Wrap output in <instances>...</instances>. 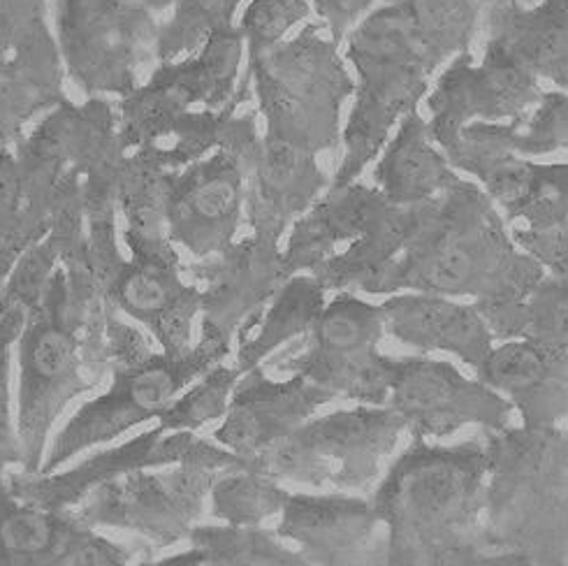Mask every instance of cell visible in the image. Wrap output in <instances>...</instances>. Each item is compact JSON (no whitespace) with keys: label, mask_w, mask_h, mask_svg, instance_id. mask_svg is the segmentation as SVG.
Instances as JSON below:
<instances>
[{"label":"cell","mask_w":568,"mask_h":566,"mask_svg":"<svg viewBox=\"0 0 568 566\" xmlns=\"http://www.w3.org/2000/svg\"><path fill=\"white\" fill-rule=\"evenodd\" d=\"M308 17H312L308 0H251L237 23L246 61L263 57L278 42L288 40V33Z\"/></svg>","instance_id":"43"},{"label":"cell","mask_w":568,"mask_h":566,"mask_svg":"<svg viewBox=\"0 0 568 566\" xmlns=\"http://www.w3.org/2000/svg\"><path fill=\"white\" fill-rule=\"evenodd\" d=\"M242 3L244 0H174L172 17L159 29L156 61L193 57L212 33L235 26Z\"/></svg>","instance_id":"39"},{"label":"cell","mask_w":568,"mask_h":566,"mask_svg":"<svg viewBox=\"0 0 568 566\" xmlns=\"http://www.w3.org/2000/svg\"><path fill=\"white\" fill-rule=\"evenodd\" d=\"M462 179L432 140L427 119L418 110L399 121L395 138L387 140L374 168V186L399 208L444 195Z\"/></svg>","instance_id":"30"},{"label":"cell","mask_w":568,"mask_h":566,"mask_svg":"<svg viewBox=\"0 0 568 566\" xmlns=\"http://www.w3.org/2000/svg\"><path fill=\"white\" fill-rule=\"evenodd\" d=\"M483 532L529 566H568V418L552 427L483 429Z\"/></svg>","instance_id":"3"},{"label":"cell","mask_w":568,"mask_h":566,"mask_svg":"<svg viewBox=\"0 0 568 566\" xmlns=\"http://www.w3.org/2000/svg\"><path fill=\"white\" fill-rule=\"evenodd\" d=\"M355 77L321 21L246 61L237 93L265 117V138L318 156L342 146V112L353 98Z\"/></svg>","instance_id":"5"},{"label":"cell","mask_w":568,"mask_h":566,"mask_svg":"<svg viewBox=\"0 0 568 566\" xmlns=\"http://www.w3.org/2000/svg\"><path fill=\"white\" fill-rule=\"evenodd\" d=\"M184 274L200 289L202 327L219 332L227 342L255 319L291 276L283 267L278 242L261 235L235 240L225 251L184 265Z\"/></svg>","instance_id":"21"},{"label":"cell","mask_w":568,"mask_h":566,"mask_svg":"<svg viewBox=\"0 0 568 566\" xmlns=\"http://www.w3.org/2000/svg\"><path fill=\"white\" fill-rule=\"evenodd\" d=\"M240 378L242 372L235 365L221 363L212 367L168 406L159 425L165 432H200L206 425L223 421Z\"/></svg>","instance_id":"40"},{"label":"cell","mask_w":568,"mask_h":566,"mask_svg":"<svg viewBox=\"0 0 568 566\" xmlns=\"http://www.w3.org/2000/svg\"><path fill=\"white\" fill-rule=\"evenodd\" d=\"M244 57V38L235 23L212 33L193 57L159 63L144 84L119 100L123 151L165 142L174 123L195 108H227L235 100Z\"/></svg>","instance_id":"10"},{"label":"cell","mask_w":568,"mask_h":566,"mask_svg":"<svg viewBox=\"0 0 568 566\" xmlns=\"http://www.w3.org/2000/svg\"><path fill=\"white\" fill-rule=\"evenodd\" d=\"M153 353L149 337L142 332V327L131 325L123 314L116 309H110L108 316V360L112 367H125L135 365L140 360L149 357Z\"/></svg>","instance_id":"48"},{"label":"cell","mask_w":568,"mask_h":566,"mask_svg":"<svg viewBox=\"0 0 568 566\" xmlns=\"http://www.w3.org/2000/svg\"><path fill=\"white\" fill-rule=\"evenodd\" d=\"M329 402H334L329 393L300 374L272 378L263 365L253 367L242 374L212 439L257 472L274 448Z\"/></svg>","instance_id":"20"},{"label":"cell","mask_w":568,"mask_h":566,"mask_svg":"<svg viewBox=\"0 0 568 566\" xmlns=\"http://www.w3.org/2000/svg\"><path fill=\"white\" fill-rule=\"evenodd\" d=\"M128 562H131V553L121 544L80 520L57 566H128Z\"/></svg>","instance_id":"46"},{"label":"cell","mask_w":568,"mask_h":566,"mask_svg":"<svg viewBox=\"0 0 568 566\" xmlns=\"http://www.w3.org/2000/svg\"><path fill=\"white\" fill-rule=\"evenodd\" d=\"M63 100H68L65 68L47 19L0 65V146L14 149L26 135V125Z\"/></svg>","instance_id":"27"},{"label":"cell","mask_w":568,"mask_h":566,"mask_svg":"<svg viewBox=\"0 0 568 566\" xmlns=\"http://www.w3.org/2000/svg\"><path fill=\"white\" fill-rule=\"evenodd\" d=\"M495 342L527 340L568 348V283L544 276L518 302L478 306Z\"/></svg>","instance_id":"34"},{"label":"cell","mask_w":568,"mask_h":566,"mask_svg":"<svg viewBox=\"0 0 568 566\" xmlns=\"http://www.w3.org/2000/svg\"><path fill=\"white\" fill-rule=\"evenodd\" d=\"M476 378L508 400L527 427H552L568 418V348L497 342Z\"/></svg>","instance_id":"25"},{"label":"cell","mask_w":568,"mask_h":566,"mask_svg":"<svg viewBox=\"0 0 568 566\" xmlns=\"http://www.w3.org/2000/svg\"><path fill=\"white\" fill-rule=\"evenodd\" d=\"M485 49L568 91V0H478Z\"/></svg>","instance_id":"23"},{"label":"cell","mask_w":568,"mask_h":566,"mask_svg":"<svg viewBox=\"0 0 568 566\" xmlns=\"http://www.w3.org/2000/svg\"><path fill=\"white\" fill-rule=\"evenodd\" d=\"M383 337L381 304L334 293L308 330L304 348L278 370L304 376L334 400L385 406L395 357L381 353Z\"/></svg>","instance_id":"11"},{"label":"cell","mask_w":568,"mask_h":566,"mask_svg":"<svg viewBox=\"0 0 568 566\" xmlns=\"http://www.w3.org/2000/svg\"><path fill=\"white\" fill-rule=\"evenodd\" d=\"M288 497L291 491L281 481L253 469L227 472L210 491L212 516L232 527H263L281 516Z\"/></svg>","instance_id":"38"},{"label":"cell","mask_w":568,"mask_h":566,"mask_svg":"<svg viewBox=\"0 0 568 566\" xmlns=\"http://www.w3.org/2000/svg\"><path fill=\"white\" fill-rule=\"evenodd\" d=\"M327 304V291L314 274H293L261 314L237 332L235 367L244 374L300 337H306Z\"/></svg>","instance_id":"31"},{"label":"cell","mask_w":568,"mask_h":566,"mask_svg":"<svg viewBox=\"0 0 568 566\" xmlns=\"http://www.w3.org/2000/svg\"><path fill=\"white\" fill-rule=\"evenodd\" d=\"M49 19L47 0H0V65L38 23Z\"/></svg>","instance_id":"47"},{"label":"cell","mask_w":568,"mask_h":566,"mask_svg":"<svg viewBox=\"0 0 568 566\" xmlns=\"http://www.w3.org/2000/svg\"><path fill=\"white\" fill-rule=\"evenodd\" d=\"M385 334L420 353H450L474 372L495 348L493 330L474 302L397 293L381 302Z\"/></svg>","instance_id":"26"},{"label":"cell","mask_w":568,"mask_h":566,"mask_svg":"<svg viewBox=\"0 0 568 566\" xmlns=\"http://www.w3.org/2000/svg\"><path fill=\"white\" fill-rule=\"evenodd\" d=\"M385 204L376 186L353 182L327 189L288 230L286 246L281 249L286 274H312L334 253L363 237Z\"/></svg>","instance_id":"28"},{"label":"cell","mask_w":568,"mask_h":566,"mask_svg":"<svg viewBox=\"0 0 568 566\" xmlns=\"http://www.w3.org/2000/svg\"><path fill=\"white\" fill-rule=\"evenodd\" d=\"M464 135L497 142L525 159L568 153V91H544L525 121L471 123Z\"/></svg>","instance_id":"37"},{"label":"cell","mask_w":568,"mask_h":566,"mask_svg":"<svg viewBox=\"0 0 568 566\" xmlns=\"http://www.w3.org/2000/svg\"><path fill=\"white\" fill-rule=\"evenodd\" d=\"M483 439L416 442L393 457L369 499L383 525L376 566H529L483 532Z\"/></svg>","instance_id":"1"},{"label":"cell","mask_w":568,"mask_h":566,"mask_svg":"<svg viewBox=\"0 0 568 566\" xmlns=\"http://www.w3.org/2000/svg\"><path fill=\"white\" fill-rule=\"evenodd\" d=\"M383 3H393L404 12L413 33L442 65L459 54H471L480 19L478 0H383Z\"/></svg>","instance_id":"36"},{"label":"cell","mask_w":568,"mask_h":566,"mask_svg":"<svg viewBox=\"0 0 568 566\" xmlns=\"http://www.w3.org/2000/svg\"><path fill=\"white\" fill-rule=\"evenodd\" d=\"M255 153L257 149H216L170 176L165 223L174 246L204 261L237 240Z\"/></svg>","instance_id":"16"},{"label":"cell","mask_w":568,"mask_h":566,"mask_svg":"<svg viewBox=\"0 0 568 566\" xmlns=\"http://www.w3.org/2000/svg\"><path fill=\"white\" fill-rule=\"evenodd\" d=\"M221 472L197 465L142 469L91 491L74 516L93 529L133 532L170 548L189 542Z\"/></svg>","instance_id":"13"},{"label":"cell","mask_w":568,"mask_h":566,"mask_svg":"<svg viewBox=\"0 0 568 566\" xmlns=\"http://www.w3.org/2000/svg\"><path fill=\"white\" fill-rule=\"evenodd\" d=\"M329 184L318 156L261 135L244 202L251 233L281 244L291 225L314 208Z\"/></svg>","instance_id":"24"},{"label":"cell","mask_w":568,"mask_h":566,"mask_svg":"<svg viewBox=\"0 0 568 566\" xmlns=\"http://www.w3.org/2000/svg\"><path fill=\"white\" fill-rule=\"evenodd\" d=\"M404 436V423L390 406L355 404L308 418L257 472L308 491L372 495Z\"/></svg>","instance_id":"7"},{"label":"cell","mask_w":568,"mask_h":566,"mask_svg":"<svg viewBox=\"0 0 568 566\" xmlns=\"http://www.w3.org/2000/svg\"><path fill=\"white\" fill-rule=\"evenodd\" d=\"M80 518L21 502L0 474V566H57Z\"/></svg>","instance_id":"33"},{"label":"cell","mask_w":568,"mask_h":566,"mask_svg":"<svg viewBox=\"0 0 568 566\" xmlns=\"http://www.w3.org/2000/svg\"><path fill=\"white\" fill-rule=\"evenodd\" d=\"M230 353L232 342L200 325V340L182 355L153 351L135 365L112 367L110 388L84 402L51 436L40 474H54L77 455L110 444L138 425L159 421L191 383L225 363Z\"/></svg>","instance_id":"6"},{"label":"cell","mask_w":568,"mask_h":566,"mask_svg":"<svg viewBox=\"0 0 568 566\" xmlns=\"http://www.w3.org/2000/svg\"><path fill=\"white\" fill-rule=\"evenodd\" d=\"M416 442L446 439L462 427L504 429L515 414L508 400L448 360L408 355L393 360L387 404Z\"/></svg>","instance_id":"15"},{"label":"cell","mask_w":568,"mask_h":566,"mask_svg":"<svg viewBox=\"0 0 568 566\" xmlns=\"http://www.w3.org/2000/svg\"><path fill=\"white\" fill-rule=\"evenodd\" d=\"M381 529L365 495L291 493L274 532L312 566H376Z\"/></svg>","instance_id":"22"},{"label":"cell","mask_w":568,"mask_h":566,"mask_svg":"<svg viewBox=\"0 0 568 566\" xmlns=\"http://www.w3.org/2000/svg\"><path fill=\"white\" fill-rule=\"evenodd\" d=\"M131 259L108 286L119 314L146 327L163 353L182 355L193 346L202 295L184 279V263L172 242L131 246Z\"/></svg>","instance_id":"18"},{"label":"cell","mask_w":568,"mask_h":566,"mask_svg":"<svg viewBox=\"0 0 568 566\" xmlns=\"http://www.w3.org/2000/svg\"><path fill=\"white\" fill-rule=\"evenodd\" d=\"M138 3L146 6L151 12H165L168 8L174 6V0H138Z\"/></svg>","instance_id":"51"},{"label":"cell","mask_w":568,"mask_h":566,"mask_svg":"<svg viewBox=\"0 0 568 566\" xmlns=\"http://www.w3.org/2000/svg\"><path fill=\"white\" fill-rule=\"evenodd\" d=\"M17 434L23 474H40L59 418L72 400L95 391L68 319V286L59 267L38 306L23 319L17 340Z\"/></svg>","instance_id":"8"},{"label":"cell","mask_w":568,"mask_h":566,"mask_svg":"<svg viewBox=\"0 0 568 566\" xmlns=\"http://www.w3.org/2000/svg\"><path fill=\"white\" fill-rule=\"evenodd\" d=\"M165 153L159 144H144L123 156L119 170L116 200L125 219V246H146L170 242L165 223V195L170 176Z\"/></svg>","instance_id":"32"},{"label":"cell","mask_w":568,"mask_h":566,"mask_svg":"<svg viewBox=\"0 0 568 566\" xmlns=\"http://www.w3.org/2000/svg\"><path fill=\"white\" fill-rule=\"evenodd\" d=\"M172 465H197L221 474L251 469L242 457L214 439H204L197 432H165L156 425L133 439L82 459L80 465L65 472L8 474V485L21 502L47 511H74L102 483L133 472Z\"/></svg>","instance_id":"14"},{"label":"cell","mask_w":568,"mask_h":566,"mask_svg":"<svg viewBox=\"0 0 568 566\" xmlns=\"http://www.w3.org/2000/svg\"><path fill=\"white\" fill-rule=\"evenodd\" d=\"M23 312L0 316V474L21 467L17 418L12 416V353L23 327Z\"/></svg>","instance_id":"44"},{"label":"cell","mask_w":568,"mask_h":566,"mask_svg":"<svg viewBox=\"0 0 568 566\" xmlns=\"http://www.w3.org/2000/svg\"><path fill=\"white\" fill-rule=\"evenodd\" d=\"M344 42V59L355 72V91L342 128V163L329 189L357 182L381 156L399 121L418 110L432 77L442 68L393 3L374 8Z\"/></svg>","instance_id":"4"},{"label":"cell","mask_w":568,"mask_h":566,"mask_svg":"<svg viewBox=\"0 0 568 566\" xmlns=\"http://www.w3.org/2000/svg\"><path fill=\"white\" fill-rule=\"evenodd\" d=\"M510 235L548 276L568 283V221L546 230L510 225Z\"/></svg>","instance_id":"45"},{"label":"cell","mask_w":568,"mask_h":566,"mask_svg":"<svg viewBox=\"0 0 568 566\" xmlns=\"http://www.w3.org/2000/svg\"><path fill=\"white\" fill-rule=\"evenodd\" d=\"M202 562H204L202 550L191 546L189 550L168 555V557L156 559V562H142V564H138V566H202Z\"/></svg>","instance_id":"50"},{"label":"cell","mask_w":568,"mask_h":566,"mask_svg":"<svg viewBox=\"0 0 568 566\" xmlns=\"http://www.w3.org/2000/svg\"><path fill=\"white\" fill-rule=\"evenodd\" d=\"M161 23L138 0H57L54 38L65 74L87 98H125L156 59Z\"/></svg>","instance_id":"9"},{"label":"cell","mask_w":568,"mask_h":566,"mask_svg":"<svg viewBox=\"0 0 568 566\" xmlns=\"http://www.w3.org/2000/svg\"><path fill=\"white\" fill-rule=\"evenodd\" d=\"M61 267V251L57 240L49 233L26 249L6 283L0 286V316L8 312L29 314L38 306L47 293L49 281L54 279Z\"/></svg>","instance_id":"42"},{"label":"cell","mask_w":568,"mask_h":566,"mask_svg":"<svg viewBox=\"0 0 568 566\" xmlns=\"http://www.w3.org/2000/svg\"><path fill=\"white\" fill-rule=\"evenodd\" d=\"M544 276L546 270L515 244L495 202L462 179L429 200L418 233L383 276L378 295L425 293L493 306L523 300Z\"/></svg>","instance_id":"2"},{"label":"cell","mask_w":568,"mask_h":566,"mask_svg":"<svg viewBox=\"0 0 568 566\" xmlns=\"http://www.w3.org/2000/svg\"><path fill=\"white\" fill-rule=\"evenodd\" d=\"M540 95L536 77L497 51L483 49L480 63H474V54H459L427 98L429 135L448 153L471 123L525 121Z\"/></svg>","instance_id":"17"},{"label":"cell","mask_w":568,"mask_h":566,"mask_svg":"<svg viewBox=\"0 0 568 566\" xmlns=\"http://www.w3.org/2000/svg\"><path fill=\"white\" fill-rule=\"evenodd\" d=\"M44 235L26 210L14 151L0 146V286L19 255Z\"/></svg>","instance_id":"41"},{"label":"cell","mask_w":568,"mask_h":566,"mask_svg":"<svg viewBox=\"0 0 568 566\" xmlns=\"http://www.w3.org/2000/svg\"><path fill=\"white\" fill-rule=\"evenodd\" d=\"M12 151L26 210L42 233H49L57 191L68 172L84 174L125 153L116 108L108 98H87L82 105L63 100Z\"/></svg>","instance_id":"12"},{"label":"cell","mask_w":568,"mask_h":566,"mask_svg":"<svg viewBox=\"0 0 568 566\" xmlns=\"http://www.w3.org/2000/svg\"><path fill=\"white\" fill-rule=\"evenodd\" d=\"M520 3H531V0H520Z\"/></svg>","instance_id":"52"},{"label":"cell","mask_w":568,"mask_h":566,"mask_svg":"<svg viewBox=\"0 0 568 566\" xmlns=\"http://www.w3.org/2000/svg\"><path fill=\"white\" fill-rule=\"evenodd\" d=\"M446 159L476 179L510 225L523 221V228L546 230L568 221V163H531L497 142L464 133Z\"/></svg>","instance_id":"19"},{"label":"cell","mask_w":568,"mask_h":566,"mask_svg":"<svg viewBox=\"0 0 568 566\" xmlns=\"http://www.w3.org/2000/svg\"><path fill=\"white\" fill-rule=\"evenodd\" d=\"M189 544L202 550V566H312L297 548L265 527L197 523Z\"/></svg>","instance_id":"35"},{"label":"cell","mask_w":568,"mask_h":566,"mask_svg":"<svg viewBox=\"0 0 568 566\" xmlns=\"http://www.w3.org/2000/svg\"><path fill=\"white\" fill-rule=\"evenodd\" d=\"M334 44H344L355 26L376 6V0H308Z\"/></svg>","instance_id":"49"},{"label":"cell","mask_w":568,"mask_h":566,"mask_svg":"<svg viewBox=\"0 0 568 566\" xmlns=\"http://www.w3.org/2000/svg\"><path fill=\"white\" fill-rule=\"evenodd\" d=\"M427 202L399 208L387 202L383 212L372 221L367 233L357 237L312 274L327 293H365L378 295V286L387 270L399 259L410 237L418 233L425 219Z\"/></svg>","instance_id":"29"}]
</instances>
